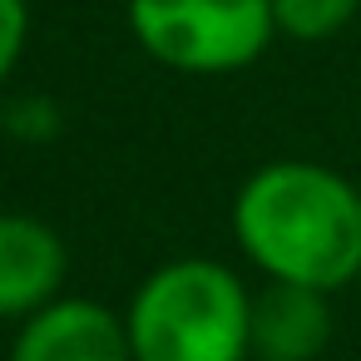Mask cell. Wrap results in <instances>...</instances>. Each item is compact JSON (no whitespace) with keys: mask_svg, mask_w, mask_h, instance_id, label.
<instances>
[{"mask_svg":"<svg viewBox=\"0 0 361 361\" xmlns=\"http://www.w3.org/2000/svg\"><path fill=\"white\" fill-rule=\"evenodd\" d=\"M233 238L267 282L331 297L361 277V188L326 164L272 159L243 178Z\"/></svg>","mask_w":361,"mask_h":361,"instance_id":"obj_1","label":"cell"},{"mask_svg":"<svg viewBox=\"0 0 361 361\" xmlns=\"http://www.w3.org/2000/svg\"><path fill=\"white\" fill-rule=\"evenodd\" d=\"M129 35L178 75H238L277 35L272 0H129Z\"/></svg>","mask_w":361,"mask_h":361,"instance_id":"obj_3","label":"cell"},{"mask_svg":"<svg viewBox=\"0 0 361 361\" xmlns=\"http://www.w3.org/2000/svg\"><path fill=\"white\" fill-rule=\"evenodd\" d=\"M0 129L20 144H50L60 129H65V114L50 94H20L0 109Z\"/></svg>","mask_w":361,"mask_h":361,"instance_id":"obj_8","label":"cell"},{"mask_svg":"<svg viewBox=\"0 0 361 361\" xmlns=\"http://www.w3.org/2000/svg\"><path fill=\"white\" fill-rule=\"evenodd\" d=\"M356 11H361V0H272L277 35L302 40V45H317V40L341 35L356 20Z\"/></svg>","mask_w":361,"mask_h":361,"instance_id":"obj_7","label":"cell"},{"mask_svg":"<svg viewBox=\"0 0 361 361\" xmlns=\"http://www.w3.org/2000/svg\"><path fill=\"white\" fill-rule=\"evenodd\" d=\"M30 45V0H0V85H6Z\"/></svg>","mask_w":361,"mask_h":361,"instance_id":"obj_9","label":"cell"},{"mask_svg":"<svg viewBox=\"0 0 361 361\" xmlns=\"http://www.w3.org/2000/svg\"><path fill=\"white\" fill-rule=\"evenodd\" d=\"M70 272L65 238L30 213H0V322H25L60 297Z\"/></svg>","mask_w":361,"mask_h":361,"instance_id":"obj_5","label":"cell"},{"mask_svg":"<svg viewBox=\"0 0 361 361\" xmlns=\"http://www.w3.org/2000/svg\"><path fill=\"white\" fill-rule=\"evenodd\" d=\"M356 287H361V277H356Z\"/></svg>","mask_w":361,"mask_h":361,"instance_id":"obj_11","label":"cell"},{"mask_svg":"<svg viewBox=\"0 0 361 361\" xmlns=\"http://www.w3.org/2000/svg\"><path fill=\"white\" fill-rule=\"evenodd\" d=\"M11 361H134L124 312L94 297H55L20 322Z\"/></svg>","mask_w":361,"mask_h":361,"instance_id":"obj_4","label":"cell"},{"mask_svg":"<svg viewBox=\"0 0 361 361\" xmlns=\"http://www.w3.org/2000/svg\"><path fill=\"white\" fill-rule=\"evenodd\" d=\"M124 326L134 361H247L252 292L218 257H173L134 287Z\"/></svg>","mask_w":361,"mask_h":361,"instance_id":"obj_2","label":"cell"},{"mask_svg":"<svg viewBox=\"0 0 361 361\" xmlns=\"http://www.w3.org/2000/svg\"><path fill=\"white\" fill-rule=\"evenodd\" d=\"M247 361H257V356H247Z\"/></svg>","mask_w":361,"mask_h":361,"instance_id":"obj_10","label":"cell"},{"mask_svg":"<svg viewBox=\"0 0 361 361\" xmlns=\"http://www.w3.org/2000/svg\"><path fill=\"white\" fill-rule=\"evenodd\" d=\"M331 341L326 292L297 282H267L252 292V356L257 361H317Z\"/></svg>","mask_w":361,"mask_h":361,"instance_id":"obj_6","label":"cell"}]
</instances>
